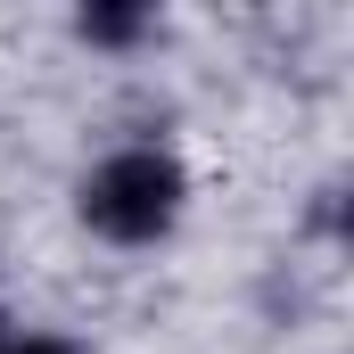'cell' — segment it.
Returning a JSON list of instances; mask_svg holds the SVG:
<instances>
[{
	"instance_id": "cell-2",
	"label": "cell",
	"mask_w": 354,
	"mask_h": 354,
	"mask_svg": "<svg viewBox=\"0 0 354 354\" xmlns=\"http://www.w3.org/2000/svg\"><path fill=\"white\" fill-rule=\"evenodd\" d=\"M140 25H149L140 8H91V17H83V33H91V41H132Z\"/></svg>"
},
{
	"instance_id": "cell-4",
	"label": "cell",
	"mask_w": 354,
	"mask_h": 354,
	"mask_svg": "<svg viewBox=\"0 0 354 354\" xmlns=\"http://www.w3.org/2000/svg\"><path fill=\"white\" fill-rule=\"evenodd\" d=\"M0 354H8V338H0Z\"/></svg>"
},
{
	"instance_id": "cell-1",
	"label": "cell",
	"mask_w": 354,
	"mask_h": 354,
	"mask_svg": "<svg viewBox=\"0 0 354 354\" xmlns=\"http://www.w3.org/2000/svg\"><path fill=\"white\" fill-rule=\"evenodd\" d=\"M174 214H181V165L165 149H124L83 181V223L115 248H140V239L174 231Z\"/></svg>"
},
{
	"instance_id": "cell-3",
	"label": "cell",
	"mask_w": 354,
	"mask_h": 354,
	"mask_svg": "<svg viewBox=\"0 0 354 354\" xmlns=\"http://www.w3.org/2000/svg\"><path fill=\"white\" fill-rule=\"evenodd\" d=\"M8 354H75L66 338H25V346H8Z\"/></svg>"
}]
</instances>
